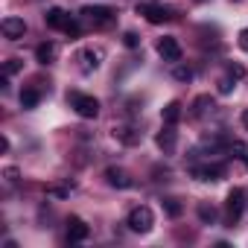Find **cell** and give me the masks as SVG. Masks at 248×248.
Listing matches in <instances>:
<instances>
[{
  "instance_id": "f546056e",
  "label": "cell",
  "mask_w": 248,
  "mask_h": 248,
  "mask_svg": "<svg viewBox=\"0 0 248 248\" xmlns=\"http://www.w3.org/2000/svg\"><path fill=\"white\" fill-rule=\"evenodd\" d=\"M242 126H245V132H248V108L242 111Z\"/></svg>"
},
{
  "instance_id": "5b68a950",
  "label": "cell",
  "mask_w": 248,
  "mask_h": 248,
  "mask_svg": "<svg viewBox=\"0 0 248 248\" xmlns=\"http://www.w3.org/2000/svg\"><path fill=\"white\" fill-rule=\"evenodd\" d=\"M138 15H143L149 24H170L175 18V12L170 6H161V3H140L138 6Z\"/></svg>"
},
{
  "instance_id": "4fadbf2b",
  "label": "cell",
  "mask_w": 248,
  "mask_h": 248,
  "mask_svg": "<svg viewBox=\"0 0 248 248\" xmlns=\"http://www.w3.org/2000/svg\"><path fill=\"white\" fill-rule=\"evenodd\" d=\"M155 143L167 152V155H172L175 152V143H178V135H175V126H164L161 132H158V138H155Z\"/></svg>"
},
{
  "instance_id": "ac0fdd59",
  "label": "cell",
  "mask_w": 248,
  "mask_h": 248,
  "mask_svg": "<svg viewBox=\"0 0 248 248\" xmlns=\"http://www.w3.org/2000/svg\"><path fill=\"white\" fill-rule=\"evenodd\" d=\"M172 79H175V82H190V79H193V67H187V64H175Z\"/></svg>"
},
{
  "instance_id": "44dd1931",
  "label": "cell",
  "mask_w": 248,
  "mask_h": 248,
  "mask_svg": "<svg viewBox=\"0 0 248 248\" xmlns=\"http://www.w3.org/2000/svg\"><path fill=\"white\" fill-rule=\"evenodd\" d=\"M21 67H24V62H21V59H9V62L3 64V76H15Z\"/></svg>"
},
{
  "instance_id": "277c9868",
  "label": "cell",
  "mask_w": 248,
  "mask_h": 248,
  "mask_svg": "<svg viewBox=\"0 0 248 248\" xmlns=\"http://www.w3.org/2000/svg\"><path fill=\"white\" fill-rule=\"evenodd\" d=\"M67 99H70L73 111H76L82 120H93V117L99 114V99H93V96H88V93H70Z\"/></svg>"
},
{
  "instance_id": "4dcf8cb0",
  "label": "cell",
  "mask_w": 248,
  "mask_h": 248,
  "mask_svg": "<svg viewBox=\"0 0 248 248\" xmlns=\"http://www.w3.org/2000/svg\"><path fill=\"white\" fill-rule=\"evenodd\" d=\"M242 161H245V167H248V152H245V158H242Z\"/></svg>"
},
{
  "instance_id": "4316f807",
  "label": "cell",
  "mask_w": 248,
  "mask_h": 248,
  "mask_svg": "<svg viewBox=\"0 0 248 248\" xmlns=\"http://www.w3.org/2000/svg\"><path fill=\"white\" fill-rule=\"evenodd\" d=\"M70 190H73V184H70V187H50V193H53L56 199H64V196H70Z\"/></svg>"
},
{
  "instance_id": "1f68e13d",
  "label": "cell",
  "mask_w": 248,
  "mask_h": 248,
  "mask_svg": "<svg viewBox=\"0 0 248 248\" xmlns=\"http://www.w3.org/2000/svg\"><path fill=\"white\" fill-rule=\"evenodd\" d=\"M199 3H202V0H199Z\"/></svg>"
},
{
  "instance_id": "f1b7e54d",
  "label": "cell",
  "mask_w": 248,
  "mask_h": 248,
  "mask_svg": "<svg viewBox=\"0 0 248 248\" xmlns=\"http://www.w3.org/2000/svg\"><path fill=\"white\" fill-rule=\"evenodd\" d=\"M239 47L248 53V30H242V32H239Z\"/></svg>"
},
{
  "instance_id": "cb8c5ba5",
  "label": "cell",
  "mask_w": 248,
  "mask_h": 248,
  "mask_svg": "<svg viewBox=\"0 0 248 248\" xmlns=\"http://www.w3.org/2000/svg\"><path fill=\"white\" fill-rule=\"evenodd\" d=\"M164 207H167L170 216H181V204H178L175 199H164Z\"/></svg>"
},
{
  "instance_id": "d4e9b609",
  "label": "cell",
  "mask_w": 248,
  "mask_h": 248,
  "mask_svg": "<svg viewBox=\"0 0 248 248\" xmlns=\"http://www.w3.org/2000/svg\"><path fill=\"white\" fill-rule=\"evenodd\" d=\"M123 44H126L129 50H135V47H140V38L135 32H126V35H123Z\"/></svg>"
},
{
  "instance_id": "6da1fadb",
  "label": "cell",
  "mask_w": 248,
  "mask_h": 248,
  "mask_svg": "<svg viewBox=\"0 0 248 248\" xmlns=\"http://www.w3.org/2000/svg\"><path fill=\"white\" fill-rule=\"evenodd\" d=\"M126 225H129V231H135V233H149V231L155 228V213H152V207H146V204L132 207L129 216H126Z\"/></svg>"
},
{
  "instance_id": "7a4b0ae2",
  "label": "cell",
  "mask_w": 248,
  "mask_h": 248,
  "mask_svg": "<svg viewBox=\"0 0 248 248\" xmlns=\"http://www.w3.org/2000/svg\"><path fill=\"white\" fill-rule=\"evenodd\" d=\"M242 207H245V190H242V187H233V190L228 193V199H225V225H228V228H233V225L239 222Z\"/></svg>"
},
{
  "instance_id": "83f0119b",
  "label": "cell",
  "mask_w": 248,
  "mask_h": 248,
  "mask_svg": "<svg viewBox=\"0 0 248 248\" xmlns=\"http://www.w3.org/2000/svg\"><path fill=\"white\" fill-rule=\"evenodd\" d=\"M3 175H6V181H9V184H15V181H18V170H15V167H6V170H3Z\"/></svg>"
},
{
  "instance_id": "30bf717a",
  "label": "cell",
  "mask_w": 248,
  "mask_h": 248,
  "mask_svg": "<svg viewBox=\"0 0 248 248\" xmlns=\"http://www.w3.org/2000/svg\"><path fill=\"white\" fill-rule=\"evenodd\" d=\"M105 181L111 184V187H117V190H129L135 181H132V175L126 172V170H120V167H108L105 170Z\"/></svg>"
},
{
  "instance_id": "8fae6325",
  "label": "cell",
  "mask_w": 248,
  "mask_h": 248,
  "mask_svg": "<svg viewBox=\"0 0 248 248\" xmlns=\"http://www.w3.org/2000/svg\"><path fill=\"white\" fill-rule=\"evenodd\" d=\"M88 233H91V228L85 225V219H79V216L67 219V242H85Z\"/></svg>"
},
{
  "instance_id": "e0dca14e",
  "label": "cell",
  "mask_w": 248,
  "mask_h": 248,
  "mask_svg": "<svg viewBox=\"0 0 248 248\" xmlns=\"http://www.w3.org/2000/svg\"><path fill=\"white\" fill-rule=\"evenodd\" d=\"M38 102H41V93L35 88H24L21 91V105L24 108H38Z\"/></svg>"
},
{
  "instance_id": "603a6c76",
  "label": "cell",
  "mask_w": 248,
  "mask_h": 248,
  "mask_svg": "<svg viewBox=\"0 0 248 248\" xmlns=\"http://www.w3.org/2000/svg\"><path fill=\"white\" fill-rule=\"evenodd\" d=\"M233 82H236L233 76H222V79L216 82V85H219V93H231V91H233Z\"/></svg>"
},
{
  "instance_id": "5bb4252c",
  "label": "cell",
  "mask_w": 248,
  "mask_h": 248,
  "mask_svg": "<svg viewBox=\"0 0 248 248\" xmlns=\"http://www.w3.org/2000/svg\"><path fill=\"white\" fill-rule=\"evenodd\" d=\"M44 21H47V27H50V30H64V27H67V21H70V15H67L64 9L53 6V9H47Z\"/></svg>"
},
{
  "instance_id": "8992f818",
  "label": "cell",
  "mask_w": 248,
  "mask_h": 248,
  "mask_svg": "<svg viewBox=\"0 0 248 248\" xmlns=\"http://www.w3.org/2000/svg\"><path fill=\"white\" fill-rule=\"evenodd\" d=\"M111 135H114V140H120L123 146H138V143L143 140V132H140L138 126H129V123H120V126H114Z\"/></svg>"
},
{
  "instance_id": "d6986e66",
  "label": "cell",
  "mask_w": 248,
  "mask_h": 248,
  "mask_svg": "<svg viewBox=\"0 0 248 248\" xmlns=\"http://www.w3.org/2000/svg\"><path fill=\"white\" fill-rule=\"evenodd\" d=\"M207 108H213V99H210V96H199V99L193 102V114H196V117L207 114Z\"/></svg>"
},
{
  "instance_id": "9c48e42d",
  "label": "cell",
  "mask_w": 248,
  "mask_h": 248,
  "mask_svg": "<svg viewBox=\"0 0 248 248\" xmlns=\"http://www.w3.org/2000/svg\"><path fill=\"white\" fill-rule=\"evenodd\" d=\"M0 32H3L9 41H18V38H24L27 24H24V18H3L0 21Z\"/></svg>"
},
{
  "instance_id": "484cf974",
  "label": "cell",
  "mask_w": 248,
  "mask_h": 248,
  "mask_svg": "<svg viewBox=\"0 0 248 248\" xmlns=\"http://www.w3.org/2000/svg\"><path fill=\"white\" fill-rule=\"evenodd\" d=\"M228 76H233V79L239 82V79L245 76V67H242V64H228Z\"/></svg>"
},
{
  "instance_id": "52a82bcc",
  "label": "cell",
  "mask_w": 248,
  "mask_h": 248,
  "mask_svg": "<svg viewBox=\"0 0 248 248\" xmlns=\"http://www.w3.org/2000/svg\"><path fill=\"white\" fill-rule=\"evenodd\" d=\"M228 172L225 164H202V167H193V178L199 181H222Z\"/></svg>"
},
{
  "instance_id": "9a60e30c",
  "label": "cell",
  "mask_w": 248,
  "mask_h": 248,
  "mask_svg": "<svg viewBox=\"0 0 248 248\" xmlns=\"http://www.w3.org/2000/svg\"><path fill=\"white\" fill-rule=\"evenodd\" d=\"M161 120H164V126H175L181 120V102H167L161 108Z\"/></svg>"
},
{
  "instance_id": "7c38bea8",
  "label": "cell",
  "mask_w": 248,
  "mask_h": 248,
  "mask_svg": "<svg viewBox=\"0 0 248 248\" xmlns=\"http://www.w3.org/2000/svg\"><path fill=\"white\" fill-rule=\"evenodd\" d=\"M79 62H82V73H91L102 64V50L99 47H85L79 53Z\"/></svg>"
},
{
  "instance_id": "7402d4cb",
  "label": "cell",
  "mask_w": 248,
  "mask_h": 248,
  "mask_svg": "<svg viewBox=\"0 0 248 248\" xmlns=\"http://www.w3.org/2000/svg\"><path fill=\"white\" fill-rule=\"evenodd\" d=\"M62 32H64V35H70V38H79V35H82V27H79V21H73V18H70V21H67V27H64Z\"/></svg>"
},
{
  "instance_id": "2e32d148",
  "label": "cell",
  "mask_w": 248,
  "mask_h": 248,
  "mask_svg": "<svg viewBox=\"0 0 248 248\" xmlns=\"http://www.w3.org/2000/svg\"><path fill=\"white\" fill-rule=\"evenodd\" d=\"M35 59L41 62V64H53V59H56V44H38L35 47Z\"/></svg>"
},
{
  "instance_id": "ba28073f",
  "label": "cell",
  "mask_w": 248,
  "mask_h": 248,
  "mask_svg": "<svg viewBox=\"0 0 248 248\" xmlns=\"http://www.w3.org/2000/svg\"><path fill=\"white\" fill-rule=\"evenodd\" d=\"M158 56L164 62H181V44L172 35H164V38H158Z\"/></svg>"
},
{
  "instance_id": "3957f363",
  "label": "cell",
  "mask_w": 248,
  "mask_h": 248,
  "mask_svg": "<svg viewBox=\"0 0 248 248\" xmlns=\"http://www.w3.org/2000/svg\"><path fill=\"white\" fill-rule=\"evenodd\" d=\"M79 15H82L91 27H111L114 18H117V12H114L111 6H85Z\"/></svg>"
},
{
  "instance_id": "ffe728a7",
  "label": "cell",
  "mask_w": 248,
  "mask_h": 248,
  "mask_svg": "<svg viewBox=\"0 0 248 248\" xmlns=\"http://www.w3.org/2000/svg\"><path fill=\"white\" fill-rule=\"evenodd\" d=\"M199 219H202L204 225H210V222L216 219V207H213V204H204V202H202V204H199Z\"/></svg>"
}]
</instances>
